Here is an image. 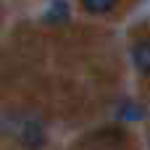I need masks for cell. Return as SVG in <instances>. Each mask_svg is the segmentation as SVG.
Returning a JSON list of instances; mask_svg holds the SVG:
<instances>
[{
    "label": "cell",
    "mask_w": 150,
    "mask_h": 150,
    "mask_svg": "<svg viewBox=\"0 0 150 150\" xmlns=\"http://www.w3.org/2000/svg\"><path fill=\"white\" fill-rule=\"evenodd\" d=\"M21 145L26 150H42V145H45V127L40 121H26L21 127Z\"/></svg>",
    "instance_id": "6da1fadb"
},
{
    "label": "cell",
    "mask_w": 150,
    "mask_h": 150,
    "mask_svg": "<svg viewBox=\"0 0 150 150\" xmlns=\"http://www.w3.org/2000/svg\"><path fill=\"white\" fill-rule=\"evenodd\" d=\"M132 63L142 76H150V37H142L132 45Z\"/></svg>",
    "instance_id": "7a4b0ae2"
},
{
    "label": "cell",
    "mask_w": 150,
    "mask_h": 150,
    "mask_svg": "<svg viewBox=\"0 0 150 150\" xmlns=\"http://www.w3.org/2000/svg\"><path fill=\"white\" fill-rule=\"evenodd\" d=\"M69 16H71V5L63 3V0H58V3H50V5L45 8V16H42V18H45L47 24H66Z\"/></svg>",
    "instance_id": "3957f363"
},
{
    "label": "cell",
    "mask_w": 150,
    "mask_h": 150,
    "mask_svg": "<svg viewBox=\"0 0 150 150\" xmlns=\"http://www.w3.org/2000/svg\"><path fill=\"white\" fill-rule=\"evenodd\" d=\"M119 119L121 121H142V119H148V108L140 103H124L119 108Z\"/></svg>",
    "instance_id": "277c9868"
},
{
    "label": "cell",
    "mask_w": 150,
    "mask_h": 150,
    "mask_svg": "<svg viewBox=\"0 0 150 150\" xmlns=\"http://www.w3.org/2000/svg\"><path fill=\"white\" fill-rule=\"evenodd\" d=\"M82 11H87V13H92V16H100V13L116 11V3H113V0H84V3H82Z\"/></svg>",
    "instance_id": "5b68a950"
}]
</instances>
